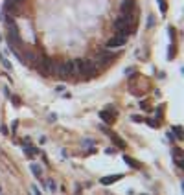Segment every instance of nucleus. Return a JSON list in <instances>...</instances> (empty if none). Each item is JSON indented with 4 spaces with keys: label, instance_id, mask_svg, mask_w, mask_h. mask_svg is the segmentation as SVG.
Masks as SVG:
<instances>
[{
    "label": "nucleus",
    "instance_id": "nucleus-17",
    "mask_svg": "<svg viewBox=\"0 0 184 195\" xmlns=\"http://www.w3.org/2000/svg\"><path fill=\"white\" fill-rule=\"evenodd\" d=\"M158 4H160V11L166 13V2H164V0H158Z\"/></svg>",
    "mask_w": 184,
    "mask_h": 195
},
{
    "label": "nucleus",
    "instance_id": "nucleus-12",
    "mask_svg": "<svg viewBox=\"0 0 184 195\" xmlns=\"http://www.w3.org/2000/svg\"><path fill=\"white\" fill-rule=\"evenodd\" d=\"M0 61H2V65L6 66L7 70H11V63H9V61H7V59H6V57H4V55H2V52H0Z\"/></svg>",
    "mask_w": 184,
    "mask_h": 195
},
{
    "label": "nucleus",
    "instance_id": "nucleus-8",
    "mask_svg": "<svg viewBox=\"0 0 184 195\" xmlns=\"http://www.w3.org/2000/svg\"><path fill=\"white\" fill-rule=\"evenodd\" d=\"M123 160L129 164V166L133 167V169H140V162H136L135 158H131V157H127V155H123Z\"/></svg>",
    "mask_w": 184,
    "mask_h": 195
},
{
    "label": "nucleus",
    "instance_id": "nucleus-18",
    "mask_svg": "<svg viewBox=\"0 0 184 195\" xmlns=\"http://www.w3.org/2000/svg\"><path fill=\"white\" fill-rule=\"evenodd\" d=\"M147 123H149V125H151V127H158V123H156V122H155V120H147Z\"/></svg>",
    "mask_w": 184,
    "mask_h": 195
},
{
    "label": "nucleus",
    "instance_id": "nucleus-14",
    "mask_svg": "<svg viewBox=\"0 0 184 195\" xmlns=\"http://www.w3.org/2000/svg\"><path fill=\"white\" fill-rule=\"evenodd\" d=\"M173 132L177 134V140H182V129L181 127H173Z\"/></svg>",
    "mask_w": 184,
    "mask_h": 195
},
{
    "label": "nucleus",
    "instance_id": "nucleus-9",
    "mask_svg": "<svg viewBox=\"0 0 184 195\" xmlns=\"http://www.w3.org/2000/svg\"><path fill=\"white\" fill-rule=\"evenodd\" d=\"M100 118L103 120V122H107V123H111L112 120H114V114H109V112H105V111H101L100 112Z\"/></svg>",
    "mask_w": 184,
    "mask_h": 195
},
{
    "label": "nucleus",
    "instance_id": "nucleus-19",
    "mask_svg": "<svg viewBox=\"0 0 184 195\" xmlns=\"http://www.w3.org/2000/svg\"><path fill=\"white\" fill-rule=\"evenodd\" d=\"M11 98V101H13V105H18L20 101H18V98H15V96H9Z\"/></svg>",
    "mask_w": 184,
    "mask_h": 195
},
{
    "label": "nucleus",
    "instance_id": "nucleus-21",
    "mask_svg": "<svg viewBox=\"0 0 184 195\" xmlns=\"http://www.w3.org/2000/svg\"><path fill=\"white\" fill-rule=\"evenodd\" d=\"M13 2H17V4H20V2H22V0H13Z\"/></svg>",
    "mask_w": 184,
    "mask_h": 195
},
{
    "label": "nucleus",
    "instance_id": "nucleus-4",
    "mask_svg": "<svg viewBox=\"0 0 184 195\" xmlns=\"http://www.w3.org/2000/svg\"><path fill=\"white\" fill-rule=\"evenodd\" d=\"M125 42H127V37H122V35L116 33L114 37H111L107 41V48H120V46H123Z\"/></svg>",
    "mask_w": 184,
    "mask_h": 195
},
{
    "label": "nucleus",
    "instance_id": "nucleus-13",
    "mask_svg": "<svg viewBox=\"0 0 184 195\" xmlns=\"http://www.w3.org/2000/svg\"><path fill=\"white\" fill-rule=\"evenodd\" d=\"M46 188H48L50 192H55V190H57V184H55L53 181H48V182H46Z\"/></svg>",
    "mask_w": 184,
    "mask_h": 195
},
{
    "label": "nucleus",
    "instance_id": "nucleus-16",
    "mask_svg": "<svg viewBox=\"0 0 184 195\" xmlns=\"http://www.w3.org/2000/svg\"><path fill=\"white\" fill-rule=\"evenodd\" d=\"M131 120H133V122H140V123H142V122H144V118H142V116H138V114H135V116H131Z\"/></svg>",
    "mask_w": 184,
    "mask_h": 195
},
{
    "label": "nucleus",
    "instance_id": "nucleus-20",
    "mask_svg": "<svg viewBox=\"0 0 184 195\" xmlns=\"http://www.w3.org/2000/svg\"><path fill=\"white\" fill-rule=\"evenodd\" d=\"M31 193H33V195H41V192L37 190V186H33V188H31Z\"/></svg>",
    "mask_w": 184,
    "mask_h": 195
},
{
    "label": "nucleus",
    "instance_id": "nucleus-1",
    "mask_svg": "<svg viewBox=\"0 0 184 195\" xmlns=\"http://www.w3.org/2000/svg\"><path fill=\"white\" fill-rule=\"evenodd\" d=\"M55 74L61 77V79L74 77V65H72V61H63V63L55 65Z\"/></svg>",
    "mask_w": 184,
    "mask_h": 195
},
{
    "label": "nucleus",
    "instance_id": "nucleus-5",
    "mask_svg": "<svg viewBox=\"0 0 184 195\" xmlns=\"http://www.w3.org/2000/svg\"><path fill=\"white\" fill-rule=\"evenodd\" d=\"M133 9H135V0H122V4H120L122 13H133Z\"/></svg>",
    "mask_w": 184,
    "mask_h": 195
},
{
    "label": "nucleus",
    "instance_id": "nucleus-3",
    "mask_svg": "<svg viewBox=\"0 0 184 195\" xmlns=\"http://www.w3.org/2000/svg\"><path fill=\"white\" fill-rule=\"evenodd\" d=\"M112 53H111V50H100V52L96 53V57H94V61H96V65H101V66H107L109 63H111V59H112Z\"/></svg>",
    "mask_w": 184,
    "mask_h": 195
},
{
    "label": "nucleus",
    "instance_id": "nucleus-6",
    "mask_svg": "<svg viewBox=\"0 0 184 195\" xmlns=\"http://www.w3.org/2000/svg\"><path fill=\"white\" fill-rule=\"evenodd\" d=\"M122 179V175H111V177H103L101 179V184H105V186H109V184H112V182H116V181H120Z\"/></svg>",
    "mask_w": 184,
    "mask_h": 195
},
{
    "label": "nucleus",
    "instance_id": "nucleus-7",
    "mask_svg": "<svg viewBox=\"0 0 184 195\" xmlns=\"http://www.w3.org/2000/svg\"><path fill=\"white\" fill-rule=\"evenodd\" d=\"M182 151L181 149H173V160H175V164H177L179 167H182Z\"/></svg>",
    "mask_w": 184,
    "mask_h": 195
},
{
    "label": "nucleus",
    "instance_id": "nucleus-2",
    "mask_svg": "<svg viewBox=\"0 0 184 195\" xmlns=\"http://www.w3.org/2000/svg\"><path fill=\"white\" fill-rule=\"evenodd\" d=\"M39 68L42 70V74L52 76V74H55V61L46 57V55H42V61H41V66H39Z\"/></svg>",
    "mask_w": 184,
    "mask_h": 195
},
{
    "label": "nucleus",
    "instance_id": "nucleus-11",
    "mask_svg": "<svg viewBox=\"0 0 184 195\" xmlns=\"http://www.w3.org/2000/svg\"><path fill=\"white\" fill-rule=\"evenodd\" d=\"M31 171H33V175H35L37 179L42 177V169H41V166H37V164H33V166H31Z\"/></svg>",
    "mask_w": 184,
    "mask_h": 195
},
{
    "label": "nucleus",
    "instance_id": "nucleus-10",
    "mask_svg": "<svg viewBox=\"0 0 184 195\" xmlns=\"http://www.w3.org/2000/svg\"><path fill=\"white\" fill-rule=\"evenodd\" d=\"M109 134H111V138L114 140V144H116L118 147H125V142H122V140H120L118 134H114V132H109Z\"/></svg>",
    "mask_w": 184,
    "mask_h": 195
},
{
    "label": "nucleus",
    "instance_id": "nucleus-15",
    "mask_svg": "<svg viewBox=\"0 0 184 195\" xmlns=\"http://www.w3.org/2000/svg\"><path fill=\"white\" fill-rule=\"evenodd\" d=\"M90 146H96L94 140H85V142H83V147H90Z\"/></svg>",
    "mask_w": 184,
    "mask_h": 195
}]
</instances>
